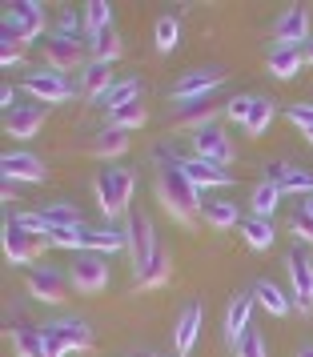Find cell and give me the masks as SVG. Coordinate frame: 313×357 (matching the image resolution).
<instances>
[{
	"label": "cell",
	"mask_w": 313,
	"mask_h": 357,
	"mask_svg": "<svg viewBox=\"0 0 313 357\" xmlns=\"http://www.w3.org/2000/svg\"><path fill=\"white\" fill-rule=\"evenodd\" d=\"M285 269H289V285H293V301L301 309V317H313V261L310 253L293 245L285 253Z\"/></svg>",
	"instance_id": "4"
},
{
	"label": "cell",
	"mask_w": 313,
	"mask_h": 357,
	"mask_svg": "<svg viewBox=\"0 0 313 357\" xmlns=\"http://www.w3.org/2000/svg\"><path fill=\"white\" fill-rule=\"evenodd\" d=\"M0 169H4V181H29V185L49 181L45 161L33 157V153H4V157H0Z\"/></svg>",
	"instance_id": "15"
},
{
	"label": "cell",
	"mask_w": 313,
	"mask_h": 357,
	"mask_svg": "<svg viewBox=\"0 0 313 357\" xmlns=\"http://www.w3.org/2000/svg\"><path fill=\"white\" fill-rule=\"evenodd\" d=\"M269 125H273V100L257 97V100H253V113H249V121H245V132H249V137H261Z\"/></svg>",
	"instance_id": "39"
},
{
	"label": "cell",
	"mask_w": 313,
	"mask_h": 357,
	"mask_svg": "<svg viewBox=\"0 0 313 357\" xmlns=\"http://www.w3.org/2000/svg\"><path fill=\"white\" fill-rule=\"evenodd\" d=\"M45 125V109L40 105H17L13 113H4V132L17 141H33Z\"/></svg>",
	"instance_id": "16"
},
{
	"label": "cell",
	"mask_w": 313,
	"mask_h": 357,
	"mask_svg": "<svg viewBox=\"0 0 313 357\" xmlns=\"http://www.w3.org/2000/svg\"><path fill=\"white\" fill-rule=\"evenodd\" d=\"M301 213H305V217H313V197H305V201H301Z\"/></svg>",
	"instance_id": "47"
},
{
	"label": "cell",
	"mask_w": 313,
	"mask_h": 357,
	"mask_svg": "<svg viewBox=\"0 0 313 357\" xmlns=\"http://www.w3.org/2000/svg\"><path fill=\"white\" fill-rule=\"evenodd\" d=\"M157 201L165 205V213L173 221H181V225H193L201 217V189L193 181L185 177V169L177 161H165L161 165V173H157Z\"/></svg>",
	"instance_id": "1"
},
{
	"label": "cell",
	"mask_w": 313,
	"mask_h": 357,
	"mask_svg": "<svg viewBox=\"0 0 313 357\" xmlns=\"http://www.w3.org/2000/svg\"><path fill=\"white\" fill-rule=\"evenodd\" d=\"M249 317H253V293H237L229 301V309H225V337H229V345H237L253 329Z\"/></svg>",
	"instance_id": "18"
},
{
	"label": "cell",
	"mask_w": 313,
	"mask_h": 357,
	"mask_svg": "<svg viewBox=\"0 0 313 357\" xmlns=\"http://www.w3.org/2000/svg\"><path fill=\"white\" fill-rule=\"evenodd\" d=\"M20 61H24V45H20V40H4V45H0V65L13 68V65H20Z\"/></svg>",
	"instance_id": "43"
},
{
	"label": "cell",
	"mask_w": 313,
	"mask_h": 357,
	"mask_svg": "<svg viewBox=\"0 0 313 357\" xmlns=\"http://www.w3.org/2000/svg\"><path fill=\"white\" fill-rule=\"evenodd\" d=\"M24 285H29V293H33L36 301H45V305H61V301H65V277L56 273L52 265H36V269H29Z\"/></svg>",
	"instance_id": "13"
},
{
	"label": "cell",
	"mask_w": 313,
	"mask_h": 357,
	"mask_svg": "<svg viewBox=\"0 0 313 357\" xmlns=\"http://www.w3.org/2000/svg\"><path fill=\"white\" fill-rule=\"evenodd\" d=\"M185 169V177L193 181L197 189H225L233 181V173L229 169H221V165H213V161H201V157H185V161H177Z\"/></svg>",
	"instance_id": "17"
},
{
	"label": "cell",
	"mask_w": 313,
	"mask_h": 357,
	"mask_svg": "<svg viewBox=\"0 0 313 357\" xmlns=\"http://www.w3.org/2000/svg\"><path fill=\"white\" fill-rule=\"evenodd\" d=\"M141 357H161V354H141Z\"/></svg>",
	"instance_id": "51"
},
{
	"label": "cell",
	"mask_w": 313,
	"mask_h": 357,
	"mask_svg": "<svg viewBox=\"0 0 313 357\" xmlns=\"http://www.w3.org/2000/svg\"><path fill=\"white\" fill-rule=\"evenodd\" d=\"M253 100H257V93H241V97H229V100H225V116H229V121H237V125L245 129L249 113H253Z\"/></svg>",
	"instance_id": "40"
},
{
	"label": "cell",
	"mask_w": 313,
	"mask_h": 357,
	"mask_svg": "<svg viewBox=\"0 0 313 357\" xmlns=\"http://www.w3.org/2000/svg\"><path fill=\"white\" fill-rule=\"evenodd\" d=\"M121 249H129V233L121 229H89V253H100V257H113Z\"/></svg>",
	"instance_id": "26"
},
{
	"label": "cell",
	"mask_w": 313,
	"mask_h": 357,
	"mask_svg": "<svg viewBox=\"0 0 313 357\" xmlns=\"http://www.w3.org/2000/svg\"><path fill=\"white\" fill-rule=\"evenodd\" d=\"M305 65H313V36H310V45H305Z\"/></svg>",
	"instance_id": "48"
},
{
	"label": "cell",
	"mask_w": 313,
	"mask_h": 357,
	"mask_svg": "<svg viewBox=\"0 0 313 357\" xmlns=\"http://www.w3.org/2000/svg\"><path fill=\"white\" fill-rule=\"evenodd\" d=\"M125 233H129L132 265H137V273H141L148 261L157 257V249H161V245H157V229H153V217H148V213H132V217H129V229H125Z\"/></svg>",
	"instance_id": "7"
},
{
	"label": "cell",
	"mask_w": 313,
	"mask_h": 357,
	"mask_svg": "<svg viewBox=\"0 0 313 357\" xmlns=\"http://www.w3.org/2000/svg\"><path fill=\"white\" fill-rule=\"evenodd\" d=\"M153 40H157V52H177L181 49V24L173 17H161L153 24Z\"/></svg>",
	"instance_id": "37"
},
{
	"label": "cell",
	"mask_w": 313,
	"mask_h": 357,
	"mask_svg": "<svg viewBox=\"0 0 313 357\" xmlns=\"http://www.w3.org/2000/svg\"><path fill=\"white\" fill-rule=\"evenodd\" d=\"M241 237L249 249H269L277 233H273V221H265V217H241Z\"/></svg>",
	"instance_id": "33"
},
{
	"label": "cell",
	"mask_w": 313,
	"mask_h": 357,
	"mask_svg": "<svg viewBox=\"0 0 313 357\" xmlns=\"http://www.w3.org/2000/svg\"><path fill=\"white\" fill-rule=\"evenodd\" d=\"M277 201H281V185L277 181H269L265 177L257 189H253V197H249V217H273V209H277Z\"/></svg>",
	"instance_id": "28"
},
{
	"label": "cell",
	"mask_w": 313,
	"mask_h": 357,
	"mask_svg": "<svg viewBox=\"0 0 313 357\" xmlns=\"http://www.w3.org/2000/svg\"><path fill=\"white\" fill-rule=\"evenodd\" d=\"M301 132H305V141H310V145H313V129H301Z\"/></svg>",
	"instance_id": "50"
},
{
	"label": "cell",
	"mask_w": 313,
	"mask_h": 357,
	"mask_svg": "<svg viewBox=\"0 0 313 357\" xmlns=\"http://www.w3.org/2000/svg\"><path fill=\"white\" fill-rule=\"evenodd\" d=\"M269 181H277L281 193H297V197H313V173L310 169H293V165H273Z\"/></svg>",
	"instance_id": "20"
},
{
	"label": "cell",
	"mask_w": 313,
	"mask_h": 357,
	"mask_svg": "<svg viewBox=\"0 0 313 357\" xmlns=\"http://www.w3.org/2000/svg\"><path fill=\"white\" fill-rule=\"evenodd\" d=\"M84 29H89V36L113 29V4L109 0H89L84 4Z\"/></svg>",
	"instance_id": "36"
},
{
	"label": "cell",
	"mask_w": 313,
	"mask_h": 357,
	"mask_svg": "<svg viewBox=\"0 0 313 357\" xmlns=\"http://www.w3.org/2000/svg\"><path fill=\"white\" fill-rule=\"evenodd\" d=\"M113 84H116L113 65H105V61H89V65L81 68V93H84V97L100 100V93H109Z\"/></svg>",
	"instance_id": "21"
},
{
	"label": "cell",
	"mask_w": 313,
	"mask_h": 357,
	"mask_svg": "<svg viewBox=\"0 0 313 357\" xmlns=\"http://www.w3.org/2000/svg\"><path fill=\"white\" fill-rule=\"evenodd\" d=\"M273 40L281 49H305L310 45V8L305 4H289L273 24Z\"/></svg>",
	"instance_id": "8"
},
{
	"label": "cell",
	"mask_w": 313,
	"mask_h": 357,
	"mask_svg": "<svg viewBox=\"0 0 313 357\" xmlns=\"http://www.w3.org/2000/svg\"><path fill=\"white\" fill-rule=\"evenodd\" d=\"M289 121L297 129H313V105H289Z\"/></svg>",
	"instance_id": "44"
},
{
	"label": "cell",
	"mask_w": 313,
	"mask_h": 357,
	"mask_svg": "<svg viewBox=\"0 0 313 357\" xmlns=\"http://www.w3.org/2000/svg\"><path fill=\"white\" fill-rule=\"evenodd\" d=\"M45 221H49V229H68V225H81V209H77L72 201H52L49 209H45Z\"/></svg>",
	"instance_id": "38"
},
{
	"label": "cell",
	"mask_w": 313,
	"mask_h": 357,
	"mask_svg": "<svg viewBox=\"0 0 313 357\" xmlns=\"http://www.w3.org/2000/svg\"><path fill=\"white\" fill-rule=\"evenodd\" d=\"M0 245H4V257L13 261V265H29V261H36L45 253V237H33V233H24V229L13 225V221H4Z\"/></svg>",
	"instance_id": "11"
},
{
	"label": "cell",
	"mask_w": 313,
	"mask_h": 357,
	"mask_svg": "<svg viewBox=\"0 0 313 357\" xmlns=\"http://www.w3.org/2000/svg\"><path fill=\"white\" fill-rule=\"evenodd\" d=\"M297 357H313V345H301V349H297Z\"/></svg>",
	"instance_id": "49"
},
{
	"label": "cell",
	"mask_w": 313,
	"mask_h": 357,
	"mask_svg": "<svg viewBox=\"0 0 313 357\" xmlns=\"http://www.w3.org/2000/svg\"><path fill=\"white\" fill-rule=\"evenodd\" d=\"M40 33H45V4H36V0H17V4H8V13H4V40L29 45V40H36Z\"/></svg>",
	"instance_id": "3"
},
{
	"label": "cell",
	"mask_w": 313,
	"mask_h": 357,
	"mask_svg": "<svg viewBox=\"0 0 313 357\" xmlns=\"http://www.w3.org/2000/svg\"><path fill=\"white\" fill-rule=\"evenodd\" d=\"M49 245H56V249H68V253H84V249H89V229H84V225L49 229Z\"/></svg>",
	"instance_id": "34"
},
{
	"label": "cell",
	"mask_w": 313,
	"mask_h": 357,
	"mask_svg": "<svg viewBox=\"0 0 313 357\" xmlns=\"http://www.w3.org/2000/svg\"><path fill=\"white\" fill-rule=\"evenodd\" d=\"M225 84V68H189V73H181L177 77V84H173V100L177 105H185V100H201V97H213V89H221Z\"/></svg>",
	"instance_id": "6"
},
{
	"label": "cell",
	"mask_w": 313,
	"mask_h": 357,
	"mask_svg": "<svg viewBox=\"0 0 313 357\" xmlns=\"http://www.w3.org/2000/svg\"><path fill=\"white\" fill-rule=\"evenodd\" d=\"M132 189H137V173H132V169H125V165H109V169H100V177H97V205H100V213H105L109 221L121 217V213L129 209Z\"/></svg>",
	"instance_id": "2"
},
{
	"label": "cell",
	"mask_w": 313,
	"mask_h": 357,
	"mask_svg": "<svg viewBox=\"0 0 313 357\" xmlns=\"http://www.w3.org/2000/svg\"><path fill=\"white\" fill-rule=\"evenodd\" d=\"M132 100H141V81H132V77H125V81H116L109 93H100V109L105 113H116V109H125V105H132Z\"/></svg>",
	"instance_id": "27"
},
{
	"label": "cell",
	"mask_w": 313,
	"mask_h": 357,
	"mask_svg": "<svg viewBox=\"0 0 313 357\" xmlns=\"http://www.w3.org/2000/svg\"><path fill=\"white\" fill-rule=\"evenodd\" d=\"M301 65H305V49H281V45H273V49H269V73H273L277 81L297 77V73H301Z\"/></svg>",
	"instance_id": "24"
},
{
	"label": "cell",
	"mask_w": 313,
	"mask_h": 357,
	"mask_svg": "<svg viewBox=\"0 0 313 357\" xmlns=\"http://www.w3.org/2000/svg\"><path fill=\"white\" fill-rule=\"evenodd\" d=\"M193 149H197V157L201 161H213V165H225L233 161V145H229V137L217 129V125H205V129L193 132Z\"/></svg>",
	"instance_id": "14"
},
{
	"label": "cell",
	"mask_w": 313,
	"mask_h": 357,
	"mask_svg": "<svg viewBox=\"0 0 313 357\" xmlns=\"http://www.w3.org/2000/svg\"><path fill=\"white\" fill-rule=\"evenodd\" d=\"M253 301H257L269 317H289V309H293V301H289V297H285L273 281H265V277L253 285Z\"/></svg>",
	"instance_id": "23"
},
{
	"label": "cell",
	"mask_w": 313,
	"mask_h": 357,
	"mask_svg": "<svg viewBox=\"0 0 313 357\" xmlns=\"http://www.w3.org/2000/svg\"><path fill=\"white\" fill-rule=\"evenodd\" d=\"M129 153V132L121 129H100L97 141H93V157L100 161H113V157H125Z\"/></svg>",
	"instance_id": "31"
},
{
	"label": "cell",
	"mask_w": 313,
	"mask_h": 357,
	"mask_svg": "<svg viewBox=\"0 0 313 357\" xmlns=\"http://www.w3.org/2000/svg\"><path fill=\"white\" fill-rule=\"evenodd\" d=\"M13 225H20L24 233H33V237H45L49 241V221H45V213H17V217H8Z\"/></svg>",
	"instance_id": "41"
},
{
	"label": "cell",
	"mask_w": 313,
	"mask_h": 357,
	"mask_svg": "<svg viewBox=\"0 0 313 357\" xmlns=\"http://www.w3.org/2000/svg\"><path fill=\"white\" fill-rule=\"evenodd\" d=\"M233 354H237V357H269V354H265V337L257 333V329H249L245 337L233 345Z\"/></svg>",
	"instance_id": "42"
},
{
	"label": "cell",
	"mask_w": 313,
	"mask_h": 357,
	"mask_svg": "<svg viewBox=\"0 0 313 357\" xmlns=\"http://www.w3.org/2000/svg\"><path fill=\"white\" fill-rule=\"evenodd\" d=\"M145 121H148V109L141 105V100H132V105H125V109H116V113H109V129L132 132V129H141Z\"/></svg>",
	"instance_id": "35"
},
{
	"label": "cell",
	"mask_w": 313,
	"mask_h": 357,
	"mask_svg": "<svg viewBox=\"0 0 313 357\" xmlns=\"http://www.w3.org/2000/svg\"><path fill=\"white\" fill-rule=\"evenodd\" d=\"M68 281L77 293H100L109 289V257L100 253H72V269H68Z\"/></svg>",
	"instance_id": "5"
},
{
	"label": "cell",
	"mask_w": 313,
	"mask_h": 357,
	"mask_svg": "<svg viewBox=\"0 0 313 357\" xmlns=\"http://www.w3.org/2000/svg\"><path fill=\"white\" fill-rule=\"evenodd\" d=\"M213 116H217L213 97H201V100H185V105H177V125H189L193 132L205 129V125H213Z\"/></svg>",
	"instance_id": "22"
},
{
	"label": "cell",
	"mask_w": 313,
	"mask_h": 357,
	"mask_svg": "<svg viewBox=\"0 0 313 357\" xmlns=\"http://www.w3.org/2000/svg\"><path fill=\"white\" fill-rule=\"evenodd\" d=\"M13 349H17L20 357H49L45 329H33V325H20V329H13Z\"/></svg>",
	"instance_id": "29"
},
{
	"label": "cell",
	"mask_w": 313,
	"mask_h": 357,
	"mask_svg": "<svg viewBox=\"0 0 313 357\" xmlns=\"http://www.w3.org/2000/svg\"><path fill=\"white\" fill-rule=\"evenodd\" d=\"M201 217H205V225H213L217 233H225V229L241 225V217H237V201H213V197H205Z\"/></svg>",
	"instance_id": "25"
},
{
	"label": "cell",
	"mask_w": 313,
	"mask_h": 357,
	"mask_svg": "<svg viewBox=\"0 0 313 357\" xmlns=\"http://www.w3.org/2000/svg\"><path fill=\"white\" fill-rule=\"evenodd\" d=\"M45 333L61 341L68 354H89L93 349V329L81 317H56L52 325H45Z\"/></svg>",
	"instance_id": "12"
},
{
	"label": "cell",
	"mask_w": 313,
	"mask_h": 357,
	"mask_svg": "<svg viewBox=\"0 0 313 357\" xmlns=\"http://www.w3.org/2000/svg\"><path fill=\"white\" fill-rule=\"evenodd\" d=\"M0 105H4V113H13V109H17V93H13V84H4V89H0Z\"/></svg>",
	"instance_id": "46"
},
{
	"label": "cell",
	"mask_w": 313,
	"mask_h": 357,
	"mask_svg": "<svg viewBox=\"0 0 313 357\" xmlns=\"http://www.w3.org/2000/svg\"><path fill=\"white\" fill-rule=\"evenodd\" d=\"M293 233L301 245H313V217H305V213H297L293 217Z\"/></svg>",
	"instance_id": "45"
},
{
	"label": "cell",
	"mask_w": 313,
	"mask_h": 357,
	"mask_svg": "<svg viewBox=\"0 0 313 357\" xmlns=\"http://www.w3.org/2000/svg\"><path fill=\"white\" fill-rule=\"evenodd\" d=\"M24 93H33L40 105H65V100H72V84L65 81V73H56V68H40V73H29L24 77Z\"/></svg>",
	"instance_id": "10"
},
{
	"label": "cell",
	"mask_w": 313,
	"mask_h": 357,
	"mask_svg": "<svg viewBox=\"0 0 313 357\" xmlns=\"http://www.w3.org/2000/svg\"><path fill=\"white\" fill-rule=\"evenodd\" d=\"M197 337H201V305L193 301V305H185V309H181V317H177V333H173L177 357H189V354H193Z\"/></svg>",
	"instance_id": "19"
},
{
	"label": "cell",
	"mask_w": 313,
	"mask_h": 357,
	"mask_svg": "<svg viewBox=\"0 0 313 357\" xmlns=\"http://www.w3.org/2000/svg\"><path fill=\"white\" fill-rule=\"evenodd\" d=\"M45 61H49V68H56V73H68V68H84L89 61H84V40H77L72 33H52L49 40H45Z\"/></svg>",
	"instance_id": "9"
},
{
	"label": "cell",
	"mask_w": 313,
	"mask_h": 357,
	"mask_svg": "<svg viewBox=\"0 0 313 357\" xmlns=\"http://www.w3.org/2000/svg\"><path fill=\"white\" fill-rule=\"evenodd\" d=\"M169 273H173V257H169L165 249H157V257L137 273V285H141V289H161L169 281Z\"/></svg>",
	"instance_id": "30"
},
{
	"label": "cell",
	"mask_w": 313,
	"mask_h": 357,
	"mask_svg": "<svg viewBox=\"0 0 313 357\" xmlns=\"http://www.w3.org/2000/svg\"><path fill=\"white\" fill-rule=\"evenodd\" d=\"M89 52H93V61L113 65L116 56L125 52V40L116 36V29H105V33H93V40H89Z\"/></svg>",
	"instance_id": "32"
}]
</instances>
